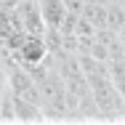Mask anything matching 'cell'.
Here are the masks:
<instances>
[{"instance_id":"obj_1","label":"cell","mask_w":125,"mask_h":125,"mask_svg":"<svg viewBox=\"0 0 125 125\" xmlns=\"http://www.w3.org/2000/svg\"><path fill=\"white\" fill-rule=\"evenodd\" d=\"M13 120L16 123H45V115H43V104H35V101H27L21 96H13Z\"/></svg>"},{"instance_id":"obj_2","label":"cell","mask_w":125,"mask_h":125,"mask_svg":"<svg viewBox=\"0 0 125 125\" xmlns=\"http://www.w3.org/2000/svg\"><path fill=\"white\" fill-rule=\"evenodd\" d=\"M37 5H40V16H43L48 29H59L64 24V19H67L64 0H37Z\"/></svg>"},{"instance_id":"obj_3","label":"cell","mask_w":125,"mask_h":125,"mask_svg":"<svg viewBox=\"0 0 125 125\" xmlns=\"http://www.w3.org/2000/svg\"><path fill=\"white\" fill-rule=\"evenodd\" d=\"M16 5H19V0H0V8L3 11H13Z\"/></svg>"},{"instance_id":"obj_4","label":"cell","mask_w":125,"mask_h":125,"mask_svg":"<svg viewBox=\"0 0 125 125\" xmlns=\"http://www.w3.org/2000/svg\"><path fill=\"white\" fill-rule=\"evenodd\" d=\"M120 117L125 120V93H123V101H120Z\"/></svg>"},{"instance_id":"obj_5","label":"cell","mask_w":125,"mask_h":125,"mask_svg":"<svg viewBox=\"0 0 125 125\" xmlns=\"http://www.w3.org/2000/svg\"><path fill=\"white\" fill-rule=\"evenodd\" d=\"M19 3H21V0H19Z\"/></svg>"}]
</instances>
